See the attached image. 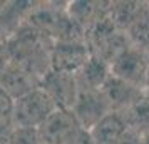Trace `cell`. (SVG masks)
Segmentation results:
<instances>
[{"instance_id":"52a82bcc","label":"cell","mask_w":149,"mask_h":144,"mask_svg":"<svg viewBox=\"0 0 149 144\" xmlns=\"http://www.w3.org/2000/svg\"><path fill=\"white\" fill-rule=\"evenodd\" d=\"M67 144H94L92 143V139H91V134H89V129L86 127H82L75 132V136L69 141Z\"/></svg>"},{"instance_id":"9c48e42d","label":"cell","mask_w":149,"mask_h":144,"mask_svg":"<svg viewBox=\"0 0 149 144\" xmlns=\"http://www.w3.org/2000/svg\"><path fill=\"white\" fill-rule=\"evenodd\" d=\"M142 144H149V132L148 134H142Z\"/></svg>"},{"instance_id":"277c9868","label":"cell","mask_w":149,"mask_h":144,"mask_svg":"<svg viewBox=\"0 0 149 144\" xmlns=\"http://www.w3.org/2000/svg\"><path fill=\"white\" fill-rule=\"evenodd\" d=\"M127 129L124 116L121 112L111 111L102 116L92 127H89V134L94 144H119Z\"/></svg>"},{"instance_id":"ba28073f","label":"cell","mask_w":149,"mask_h":144,"mask_svg":"<svg viewBox=\"0 0 149 144\" xmlns=\"http://www.w3.org/2000/svg\"><path fill=\"white\" fill-rule=\"evenodd\" d=\"M119 144H142V136L132 129H127V132L119 141Z\"/></svg>"},{"instance_id":"3957f363","label":"cell","mask_w":149,"mask_h":144,"mask_svg":"<svg viewBox=\"0 0 149 144\" xmlns=\"http://www.w3.org/2000/svg\"><path fill=\"white\" fill-rule=\"evenodd\" d=\"M79 129H82V124L74 111L57 107L35 132L39 144H67Z\"/></svg>"},{"instance_id":"7a4b0ae2","label":"cell","mask_w":149,"mask_h":144,"mask_svg":"<svg viewBox=\"0 0 149 144\" xmlns=\"http://www.w3.org/2000/svg\"><path fill=\"white\" fill-rule=\"evenodd\" d=\"M59 106L44 87H35L15 99V124L22 129L37 131Z\"/></svg>"},{"instance_id":"8fae6325","label":"cell","mask_w":149,"mask_h":144,"mask_svg":"<svg viewBox=\"0 0 149 144\" xmlns=\"http://www.w3.org/2000/svg\"><path fill=\"white\" fill-rule=\"evenodd\" d=\"M0 40H2V32H0Z\"/></svg>"},{"instance_id":"5b68a950","label":"cell","mask_w":149,"mask_h":144,"mask_svg":"<svg viewBox=\"0 0 149 144\" xmlns=\"http://www.w3.org/2000/svg\"><path fill=\"white\" fill-rule=\"evenodd\" d=\"M15 129V99L0 87V144Z\"/></svg>"},{"instance_id":"8992f818","label":"cell","mask_w":149,"mask_h":144,"mask_svg":"<svg viewBox=\"0 0 149 144\" xmlns=\"http://www.w3.org/2000/svg\"><path fill=\"white\" fill-rule=\"evenodd\" d=\"M10 62H12V59H10V54H8L7 44L3 40H0V77L5 72V69L8 67Z\"/></svg>"},{"instance_id":"6da1fadb","label":"cell","mask_w":149,"mask_h":144,"mask_svg":"<svg viewBox=\"0 0 149 144\" xmlns=\"http://www.w3.org/2000/svg\"><path fill=\"white\" fill-rule=\"evenodd\" d=\"M149 52L127 42L109 62L111 76L132 87L146 90Z\"/></svg>"},{"instance_id":"30bf717a","label":"cell","mask_w":149,"mask_h":144,"mask_svg":"<svg viewBox=\"0 0 149 144\" xmlns=\"http://www.w3.org/2000/svg\"><path fill=\"white\" fill-rule=\"evenodd\" d=\"M146 90L149 92V64H148V77H146Z\"/></svg>"}]
</instances>
